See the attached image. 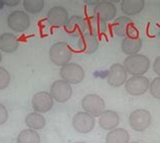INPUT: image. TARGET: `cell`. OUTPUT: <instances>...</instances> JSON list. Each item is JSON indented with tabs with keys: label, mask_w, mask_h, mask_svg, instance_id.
<instances>
[{
	"label": "cell",
	"mask_w": 160,
	"mask_h": 143,
	"mask_svg": "<svg viewBox=\"0 0 160 143\" xmlns=\"http://www.w3.org/2000/svg\"><path fill=\"white\" fill-rule=\"evenodd\" d=\"M150 82L144 76H133L125 83V89L131 96H141L149 89Z\"/></svg>",
	"instance_id": "9"
},
{
	"label": "cell",
	"mask_w": 160,
	"mask_h": 143,
	"mask_svg": "<svg viewBox=\"0 0 160 143\" xmlns=\"http://www.w3.org/2000/svg\"><path fill=\"white\" fill-rule=\"evenodd\" d=\"M23 7L28 13L38 14L44 9L45 1L44 0H24Z\"/></svg>",
	"instance_id": "25"
},
{
	"label": "cell",
	"mask_w": 160,
	"mask_h": 143,
	"mask_svg": "<svg viewBox=\"0 0 160 143\" xmlns=\"http://www.w3.org/2000/svg\"><path fill=\"white\" fill-rule=\"evenodd\" d=\"M10 83V74L7 70L0 67V91L6 89Z\"/></svg>",
	"instance_id": "26"
},
{
	"label": "cell",
	"mask_w": 160,
	"mask_h": 143,
	"mask_svg": "<svg viewBox=\"0 0 160 143\" xmlns=\"http://www.w3.org/2000/svg\"><path fill=\"white\" fill-rule=\"evenodd\" d=\"M47 20L50 24L55 27L66 26L69 20V14L63 6H54L48 11Z\"/></svg>",
	"instance_id": "13"
},
{
	"label": "cell",
	"mask_w": 160,
	"mask_h": 143,
	"mask_svg": "<svg viewBox=\"0 0 160 143\" xmlns=\"http://www.w3.org/2000/svg\"><path fill=\"white\" fill-rule=\"evenodd\" d=\"M99 1H98V0H85V3L87 4H90V5H96Z\"/></svg>",
	"instance_id": "31"
},
{
	"label": "cell",
	"mask_w": 160,
	"mask_h": 143,
	"mask_svg": "<svg viewBox=\"0 0 160 143\" xmlns=\"http://www.w3.org/2000/svg\"><path fill=\"white\" fill-rule=\"evenodd\" d=\"M75 143H85V142H75Z\"/></svg>",
	"instance_id": "33"
},
{
	"label": "cell",
	"mask_w": 160,
	"mask_h": 143,
	"mask_svg": "<svg viewBox=\"0 0 160 143\" xmlns=\"http://www.w3.org/2000/svg\"><path fill=\"white\" fill-rule=\"evenodd\" d=\"M18 143H41L40 134L36 130L32 129H24L20 131L16 138Z\"/></svg>",
	"instance_id": "24"
},
{
	"label": "cell",
	"mask_w": 160,
	"mask_h": 143,
	"mask_svg": "<svg viewBox=\"0 0 160 143\" xmlns=\"http://www.w3.org/2000/svg\"><path fill=\"white\" fill-rule=\"evenodd\" d=\"M123 66L130 75L143 76L150 68V61L144 54L137 53L126 58Z\"/></svg>",
	"instance_id": "1"
},
{
	"label": "cell",
	"mask_w": 160,
	"mask_h": 143,
	"mask_svg": "<svg viewBox=\"0 0 160 143\" xmlns=\"http://www.w3.org/2000/svg\"><path fill=\"white\" fill-rule=\"evenodd\" d=\"M50 60L54 65L63 67L69 64L72 58V49L64 41L55 43L49 50Z\"/></svg>",
	"instance_id": "2"
},
{
	"label": "cell",
	"mask_w": 160,
	"mask_h": 143,
	"mask_svg": "<svg viewBox=\"0 0 160 143\" xmlns=\"http://www.w3.org/2000/svg\"><path fill=\"white\" fill-rule=\"evenodd\" d=\"M7 25L15 32H23L31 25V19L27 12L14 10L7 16Z\"/></svg>",
	"instance_id": "6"
},
{
	"label": "cell",
	"mask_w": 160,
	"mask_h": 143,
	"mask_svg": "<svg viewBox=\"0 0 160 143\" xmlns=\"http://www.w3.org/2000/svg\"><path fill=\"white\" fill-rule=\"evenodd\" d=\"M20 1L19 0H7V1H3L4 4H6L7 6H9V7H13V6H16L19 3Z\"/></svg>",
	"instance_id": "30"
},
{
	"label": "cell",
	"mask_w": 160,
	"mask_h": 143,
	"mask_svg": "<svg viewBox=\"0 0 160 143\" xmlns=\"http://www.w3.org/2000/svg\"><path fill=\"white\" fill-rule=\"evenodd\" d=\"M24 123L29 129L32 130H42L46 126V119L45 117L38 112H32L27 115L24 119Z\"/></svg>",
	"instance_id": "23"
},
{
	"label": "cell",
	"mask_w": 160,
	"mask_h": 143,
	"mask_svg": "<svg viewBox=\"0 0 160 143\" xmlns=\"http://www.w3.org/2000/svg\"><path fill=\"white\" fill-rule=\"evenodd\" d=\"M129 143H139V142H129Z\"/></svg>",
	"instance_id": "34"
},
{
	"label": "cell",
	"mask_w": 160,
	"mask_h": 143,
	"mask_svg": "<svg viewBox=\"0 0 160 143\" xmlns=\"http://www.w3.org/2000/svg\"><path fill=\"white\" fill-rule=\"evenodd\" d=\"M19 47V41L15 35L4 32L0 35V50L6 53H15Z\"/></svg>",
	"instance_id": "17"
},
{
	"label": "cell",
	"mask_w": 160,
	"mask_h": 143,
	"mask_svg": "<svg viewBox=\"0 0 160 143\" xmlns=\"http://www.w3.org/2000/svg\"><path fill=\"white\" fill-rule=\"evenodd\" d=\"M144 0H123L121 2V10L126 16L137 15L144 9Z\"/></svg>",
	"instance_id": "19"
},
{
	"label": "cell",
	"mask_w": 160,
	"mask_h": 143,
	"mask_svg": "<svg viewBox=\"0 0 160 143\" xmlns=\"http://www.w3.org/2000/svg\"><path fill=\"white\" fill-rule=\"evenodd\" d=\"M99 126L104 130H111L117 128L120 124V116L116 111L112 110H106L98 119Z\"/></svg>",
	"instance_id": "16"
},
{
	"label": "cell",
	"mask_w": 160,
	"mask_h": 143,
	"mask_svg": "<svg viewBox=\"0 0 160 143\" xmlns=\"http://www.w3.org/2000/svg\"><path fill=\"white\" fill-rule=\"evenodd\" d=\"M93 15L103 22H108L116 17L117 8L109 1H99L93 8Z\"/></svg>",
	"instance_id": "12"
},
{
	"label": "cell",
	"mask_w": 160,
	"mask_h": 143,
	"mask_svg": "<svg viewBox=\"0 0 160 143\" xmlns=\"http://www.w3.org/2000/svg\"><path fill=\"white\" fill-rule=\"evenodd\" d=\"M153 71L155 74L160 77V57L156 58V60L153 62Z\"/></svg>",
	"instance_id": "29"
},
{
	"label": "cell",
	"mask_w": 160,
	"mask_h": 143,
	"mask_svg": "<svg viewBox=\"0 0 160 143\" xmlns=\"http://www.w3.org/2000/svg\"><path fill=\"white\" fill-rule=\"evenodd\" d=\"M108 30L107 22H103L98 18H96L94 15L88 16L85 18V33L88 35H93L95 36L102 35L106 33Z\"/></svg>",
	"instance_id": "14"
},
{
	"label": "cell",
	"mask_w": 160,
	"mask_h": 143,
	"mask_svg": "<svg viewBox=\"0 0 160 143\" xmlns=\"http://www.w3.org/2000/svg\"><path fill=\"white\" fill-rule=\"evenodd\" d=\"M128 80V73L123 65L113 64L108 70L107 76V81L109 86L113 88H119L123 86Z\"/></svg>",
	"instance_id": "11"
},
{
	"label": "cell",
	"mask_w": 160,
	"mask_h": 143,
	"mask_svg": "<svg viewBox=\"0 0 160 143\" xmlns=\"http://www.w3.org/2000/svg\"><path fill=\"white\" fill-rule=\"evenodd\" d=\"M65 28L66 31L72 35H83L85 33V18L73 15L69 18Z\"/></svg>",
	"instance_id": "18"
},
{
	"label": "cell",
	"mask_w": 160,
	"mask_h": 143,
	"mask_svg": "<svg viewBox=\"0 0 160 143\" xmlns=\"http://www.w3.org/2000/svg\"><path fill=\"white\" fill-rule=\"evenodd\" d=\"M81 106L84 112L89 113L93 117H99L106 111V103L103 99L96 94L86 95L82 99Z\"/></svg>",
	"instance_id": "5"
},
{
	"label": "cell",
	"mask_w": 160,
	"mask_h": 143,
	"mask_svg": "<svg viewBox=\"0 0 160 143\" xmlns=\"http://www.w3.org/2000/svg\"><path fill=\"white\" fill-rule=\"evenodd\" d=\"M133 25L132 19L128 16H120L116 18V20L112 23V31L117 36L120 37H127L128 31L130 27Z\"/></svg>",
	"instance_id": "20"
},
{
	"label": "cell",
	"mask_w": 160,
	"mask_h": 143,
	"mask_svg": "<svg viewBox=\"0 0 160 143\" xmlns=\"http://www.w3.org/2000/svg\"><path fill=\"white\" fill-rule=\"evenodd\" d=\"M129 132L124 128H115L111 130L106 137V143H129Z\"/></svg>",
	"instance_id": "22"
},
{
	"label": "cell",
	"mask_w": 160,
	"mask_h": 143,
	"mask_svg": "<svg viewBox=\"0 0 160 143\" xmlns=\"http://www.w3.org/2000/svg\"><path fill=\"white\" fill-rule=\"evenodd\" d=\"M2 61V54H1V50H0V62Z\"/></svg>",
	"instance_id": "32"
},
{
	"label": "cell",
	"mask_w": 160,
	"mask_h": 143,
	"mask_svg": "<svg viewBox=\"0 0 160 143\" xmlns=\"http://www.w3.org/2000/svg\"><path fill=\"white\" fill-rule=\"evenodd\" d=\"M50 94L56 102L65 103L72 97L73 90L70 84L63 81V80H57L52 84Z\"/></svg>",
	"instance_id": "7"
},
{
	"label": "cell",
	"mask_w": 160,
	"mask_h": 143,
	"mask_svg": "<svg viewBox=\"0 0 160 143\" xmlns=\"http://www.w3.org/2000/svg\"><path fill=\"white\" fill-rule=\"evenodd\" d=\"M60 76L63 81L67 82L70 85H76L83 81L85 73L80 65L75 64V62H69L61 67Z\"/></svg>",
	"instance_id": "4"
},
{
	"label": "cell",
	"mask_w": 160,
	"mask_h": 143,
	"mask_svg": "<svg viewBox=\"0 0 160 143\" xmlns=\"http://www.w3.org/2000/svg\"><path fill=\"white\" fill-rule=\"evenodd\" d=\"M149 91L152 97L160 100V77L153 79V81L150 83Z\"/></svg>",
	"instance_id": "27"
},
{
	"label": "cell",
	"mask_w": 160,
	"mask_h": 143,
	"mask_svg": "<svg viewBox=\"0 0 160 143\" xmlns=\"http://www.w3.org/2000/svg\"><path fill=\"white\" fill-rule=\"evenodd\" d=\"M122 52L125 54L129 56H133V54H137L140 49L142 48V39L140 37L137 39H130V37H125L122 41Z\"/></svg>",
	"instance_id": "21"
},
{
	"label": "cell",
	"mask_w": 160,
	"mask_h": 143,
	"mask_svg": "<svg viewBox=\"0 0 160 143\" xmlns=\"http://www.w3.org/2000/svg\"><path fill=\"white\" fill-rule=\"evenodd\" d=\"M95 126L94 117L86 112H78L72 119V127L78 133L86 134L92 131Z\"/></svg>",
	"instance_id": "8"
},
{
	"label": "cell",
	"mask_w": 160,
	"mask_h": 143,
	"mask_svg": "<svg viewBox=\"0 0 160 143\" xmlns=\"http://www.w3.org/2000/svg\"><path fill=\"white\" fill-rule=\"evenodd\" d=\"M8 120V111L3 104L0 103V125L5 124Z\"/></svg>",
	"instance_id": "28"
},
{
	"label": "cell",
	"mask_w": 160,
	"mask_h": 143,
	"mask_svg": "<svg viewBox=\"0 0 160 143\" xmlns=\"http://www.w3.org/2000/svg\"><path fill=\"white\" fill-rule=\"evenodd\" d=\"M99 48L98 37L93 35L84 33L79 39V49L86 54H91L95 53Z\"/></svg>",
	"instance_id": "15"
},
{
	"label": "cell",
	"mask_w": 160,
	"mask_h": 143,
	"mask_svg": "<svg viewBox=\"0 0 160 143\" xmlns=\"http://www.w3.org/2000/svg\"><path fill=\"white\" fill-rule=\"evenodd\" d=\"M151 122H152V117L150 112L146 109H137L129 116L130 127L135 131H145L147 128H149Z\"/></svg>",
	"instance_id": "3"
},
{
	"label": "cell",
	"mask_w": 160,
	"mask_h": 143,
	"mask_svg": "<svg viewBox=\"0 0 160 143\" xmlns=\"http://www.w3.org/2000/svg\"><path fill=\"white\" fill-rule=\"evenodd\" d=\"M54 105V99L48 92L41 91L33 95L32 99V107L38 113H47L52 109Z\"/></svg>",
	"instance_id": "10"
}]
</instances>
